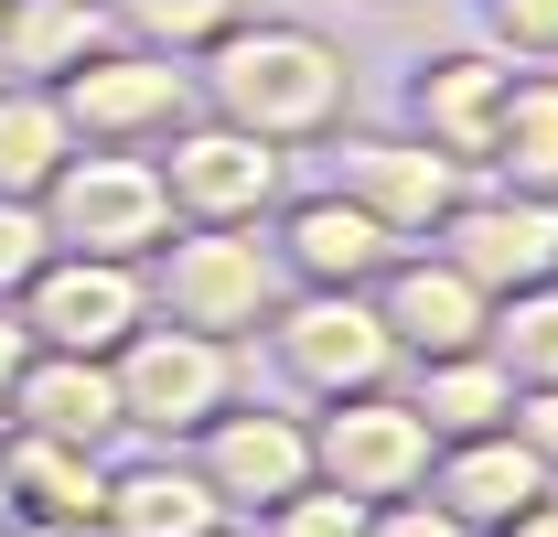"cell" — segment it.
<instances>
[{
	"label": "cell",
	"mask_w": 558,
	"mask_h": 537,
	"mask_svg": "<svg viewBox=\"0 0 558 537\" xmlns=\"http://www.w3.org/2000/svg\"><path fill=\"white\" fill-rule=\"evenodd\" d=\"M258 537H365V494L344 484H301V494H279L269 516H247Z\"/></svg>",
	"instance_id": "cell-26"
},
{
	"label": "cell",
	"mask_w": 558,
	"mask_h": 537,
	"mask_svg": "<svg viewBox=\"0 0 558 537\" xmlns=\"http://www.w3.org/2000/svg\"><path fill=\"white\" fill-rule=\"evenodd\" d=\"M108 387H119V419L150 430V441H194L215 408L236 398V344L194 334V323H140L119 355H108Z\"/></svg>",
	"instance_id": "cell-5"
},
{
	"label": "cell",
	"mask_w": 558,
	"mask_h": 537,
	"mask_svg": "<svg viewBox=\"0 0 558 537\" xmlns=\"http://www.w3.org/2000/svg\"><path fill=\"white\" fill-rule=\"evenodd\" d=\"M0 527H11V494H0Z\"/></svg>",
	"instance_id": "cell-35"
},
{
	"label": "cell",
	"mask_w": 558,
	"mask_h": 537,
	"mask_svg": "<svg viewBox=\"0 0 558 537\" xmlns=\"http://www.w3.org/2000/svg\"><path fill=\"white\" fill-rule=\"evenodd\" d=\"M119 44H150V55H205L226 22H247V0H108Z\"/></svg>",
	"instance_id": "cell-25"
},
{
	"label": "cell",
	"mask_w": 558,
	"mask_h": 537,
	"mask_svg": "<svg viewBox=\"0 0 558 537\" xmlns=\"http://www.w3.org/2000/svg\"><path fill=\"white\" fill-rule=\"evenodd\" d=\"M409 387L398 398L429 419V441H473V430H505V408H515V377L494 366L484 344L473 355H418V366H398Z\"/></svg>",
	"instance_id": "cell-21"
},
{
	"label": "cell",
	"mask_w": 558,
	"mask_h": 537,
	"mask_svg": "<svg viewBox=\"0 0 558 537\" xmlns=\"http://www.w3.org/2000/svg\"><path fill=\"white\" fill-rule=\"evenodd\" d=\"M215 527H226V505H215V484L183 452H150V463L108 473L97 537H215Z\"/></svg>",
	"instance_id": "cell-19"
},
{
	"label": "cell",
	"mask_w": 558,
	"mask_h": 537,
	"mask_svg": "<svg viewBox=\"0 0 558 537\" xmlns=\"http://www.w3.org/2000/svg\"><path fill=\"white\" fill-rule=\"evenodd\" d=\"M0 537H54V527H22V516H11V527H0Z\"/></svg>",
	"instance_id": "cell-34"
},
{
	"label": "cell",
	"mask_w": 558,
	"mask_h": 537,
	"mask_svg": "<svg viewBox=\"0 0 558 537\" xmlns=\"http://www.w3.org/2000/svg\"><path fill=\"white\" fill-rule=\"evenodd\" d=\"M429 248L462 268L484 301L505 290H526V279H558V194H462L440 226H429Z\"/></svg>",
	"instance_id": "cell-12"
},
{
	"label": "cell",
	"mask_w": 558,
	"mask_h": 537,
	"mask_svg": "<svg viewBox=\"0 0 558 537\" xmlns=\"http://www.w3.org/2000/svg\"><path fill=\"white\" fill-rule=\"evenodd\" d=\"M505 537H558V484H548V494H537V505H526V516H515Z\"/></svg>",
	"instance_id": "cell-32"
},
{
	"label": "cell",
	"mask_w": 558,
	"mask_h": 537,
	"mask_svg": "<svg viewBox=\"0 0 558 537\" xmlns=\"http://www.w3.org/2000/svg\"><path fill=\"white\" fill-rule=\"evenodd\" d=\"M484 22L515 65H558V0H484Z\"/></svg>",
	"instance_id": "cell-28"
},
{
	"label": "cell",
	"mask_w": 558,
	"mask_h": 537,
	"mask_svg": "<svg viewBox=\"0 0 558 537\" xmlns=\"http://www.w3.org/2000/svg\"><path fill=\"white\" fill-rule=\"evenodd\" d=\"M44 237L75 248V259H150L172 237V194H161V162L150 151H108V140H75L65 172L44 183Z\"/></svg>",
	"instance_id": "cell-3"
},
{
	"label": "cell",
	"mask_w": 558,
	"mask_h": 537,
	"mask_svg": "<svg viewBox=\"0 0 558 537\" xmlns=\"http://www.w3.org/2000/svg\"><path fill=\"white\" fill-rule=\"evenodd\" d=\"M22 355H33V334H22V312L0 301V408H11V377H22Z\"/></svg>",
	"instance_id": "cell-31"
},
{
	"label": "cell",
	"mask_w": 558,
	"mask_h": 537,
	"mask_svg": "<svg viewBox=\"0 0 558 537\" xmlns=\"http://www.w3.org/2000/svg\"><path fill=\"white\" fill-rule=\"evenodd\" d=\"M0 430H44V441H75V452H108L130 419H119V387H108V355H22L11 377V408Z\"/></svg>",
	"instance_id": "cell-16"
},
{
	"label": "cell",
	"mask_w": 558,
	"mask_h": 537,
	"mask_svg": "<svg viewBox=\"0 0 558 537\" xmlns=\"http://www.w3.org/2000/svg\"><path fill=\"white\" fill-rule=\"evenodd\" d=\"M108 44H119L108 0H0V65L22 86H54L86 55H108Z\"/></svg>",
	"instance_id": "cell-20"
},
{
	"label": "cell",
	"mask_w": 558,
	"mask_h": 537,
	"mask_svg": "<svg viewBox=\"0 0 558 537\" xmlns=\"http://www.w3.org/2000/svg\"><path fill=\"white\" fill-rule=\"evenodd\" d=\"M279 377L301 398H354V387H398V334L376 323V290H279L258 323Z\"/></svg>",
	"instance_id": "cell-6"
},
{
	"label": "cell",
	"mask_w": 558,
	"mask_h": 537,
	"mask_svg": "<svg viewBox=\"0 0 558 537\" xmlns=\"http://www.w3.org/2000/svg\"><path fill=\"white\" fill-rule=\"evenodd\" d=\"M140 279H150V312L161 323H194V334L215 344H258V323L279 312V259L269 237H247V226H172L150 259H140Z\"/></svg>",
	"instance_id": "cell-2"
},
{
	"label": "cell",
	"mask_w": 558,
	"mask_h": 537,
	"mask_svg": "<svg viewBox=\"0 0 558 537\" xmlns=\"http://www.w3.org/2000/svg\"><path fill=\"white\" fill-rule=\"evenodd\" d=\"M11 312H22V334L44 344V355H119L150 323V279L130 259H75V248H54V259L11 290Z\"/></svg>",
	"instance_id": "cell-7"
},
{
	"label": "cell",
	"mask_w": 558,
	"mask_h": 537,
	"mask_svg": "<svg viewBox=\"0 0 558 537\" xmlns=\"http://www.w3.org/2000/svg\"><path fill=\"white\" fill-rule=\"evenodd\" d=\"M365 290H376V323L398 334V366H418V355H473V344H484V323H494V301H484L451 259H440V248H429V259H409V248H398Z\"/></svg>",
	"instance_id": "cell-14"
},
{
	"label": "cell",
	"mask_w": 558,
	"mask_h": 537,
	"mask_svg": "<svg viewBox=\"0 0 558 537\" xmlns=\"http://www.w3.org/2000/svg\"><path fill=\"white\" fill-rule=\"evenodd\" d=\"M505 194H558V65L505 75V119H494V162Z\"/></svg>",
	"instance_id": "cell-22"
},
{
	"label": "cell",
	"mask_w": 558,
	"mask_h": 537,
	"mask_svg": "<svg viewBox=\"0 0 558 537\" xmlns=\"http://www.w3.org/2000/svg\"><path fill=\"white\" fill-rule=\"evenodd\" d=\"M505 430L537 452V463L558 473V387H515V408H505Z\"/></svg>",
	"instance_id": "cell-30"
},
{
	"label": "cell",
	"mask_w": 558,
	"mask_h": 537,
	"mask_svg": "<svg viewBox=\"0 0 558 537\" xmlns=\"http://www.w3.org/2000/svg\"><path fill=\"white\" fill-rule=\"evenodd\" d=\"M333 140H344V151H333V194H354L387 237H398V248L429 237L451 204L473 194V172H462V162H440L418 130H333Z\"/></svg>",
	"instance_id": "cell-10"
},
{
	"label": "cell",
	"mask_w": 558,
	"mask_h": 537,
	"mask_svg": "<svg viewBox=\"0 0 558 537\" xmlns=\"http://www.w3.org/2000/svg\"><path fill=\"white\" fill-rule=\"evenodd\" d=\"M376 11H409V0H376Z\"/></svg>",
	"instance_id": "cell-36"
},
{
	"label": "cell",
	"mask_w": 558,
	"mask_h": 537,
	"mask_svg": "<svg viewBox=\"0 0 558 537\" xmlns=\"http://www.w3.org/2000/svg\"><path fill=\"white\" fill-rule=\"evenodd\" d=\"M0 86H11V65H0Z\"/></svg>",
	"instance_id": "cell-37"
},
{
	"label": "cell",
	"mask_w": 558,
	"mask_h": 537,
	"mask_svg": "<svg viewBox=\"0 0 558 537\" xmlns=\"http://www.w3.org/2000/svg\"><path fill=\"white\" fill-rule=\"evenodd\" d=\"M505 75L494 55H429L409 75V130L440 151V162H462V172H484L494 162V119H505Z\"/></svg>",
	"instance_id": "cell-17"
},
{
	"label": "cell",
	"mask_w": 558,
	"mask_h": 537,
	"mask_svg": "<svg viewBox=\"0 0 558 537\" xmlns=\"http://www.w3.org/2000/svg\"><path fill=\"white\" fill-rule=\"evenodd\" d=\"M269 259H279V279L290 290H365L376 268L398 259V237L365 215L354 194H279V237H269Z\"/></svg>",
	"instance_id": "cell-13"
},
{
	"label": "cell",
	"mask_w": 558,
	"mask_h": 537,
	"mask_svg": "<svg viewBox=\"0 0 558 537\" xmlns=\"http://www.w3.org/2000/svg\"><path fill=\"white\" fill-rule=\"evenodd\" d=\"M0 494H11V516H22V527L97 537L108 452H75V441H44V430H11V441H0Z\"/></svg>",
	"instance_id": "cell-18"
},
{
	"label": "cell",
	"mask_w": 558,
	"mask_h": 537,
	"mask_svg": "<svg viewBox=\"0 0 558 537\" xmlns=\"http://www.w3.org/2000/svg\"><path fill=\"white\" fill-rule=\"evenodd\" d=\"M484 355L515 377V387H558V279H526V290L494 301Z\"/></svg>",
	"instance_id": "cell-24"
},
{
	"label": "cell",
	"mask_w": 558,
	"mask_h": 537,
	"mask_svg": "<svg viewBox=\"0 0 558 537\" xmlns=\"http://www.w3.org/2000/svg\"><path fill=\"white\" fill-rule=\"evenodd\" d=\"M194 97H205V119H236V130L301 151V140H333L354 119V65L312 22H226L205 44Z\"/></svg>",
	"instance_id": "cell-1"
},
{
	"label": "cell",
	"mask_w": 558,
	"mask_h": 537,
	"mask_svg": "<svg viewBox=\"0 0 558 537\" xmlns=\"http://www.w3.org/2000/svg\"><path fill=\"white\" fill-rule=\"evenodd\" d=\"M150 162H161L172 226H258L290 194V151L258 140V130H236V119H172Z\"/></svg>",
	"instance_id": "cell-4"
},
{
	"label": "cell",
	"mask_w": 558,
	"mask_h": 537,
	"mask_svg": "<svg viewBox=\"0 0 558 537\" xmlns=\"http://www.w3.org/2000/svg\"><path fill=\"white\" fill-rule=\"evenodd\" d=\"M65 151H75V130H65V108H54V86H0V194H44L54 172H65Z\"/></svg>",
	"instance_id": "cell-23"
},
{
	"label": "cell",
	"mask_w": 558,
	"mask_h": 537,
	"mask_svg": "<svg viewBox=\"0 0 558 537\" xmlns=\"http://www.w3.org/2000/svg\"><path fill=\"white\" fill-rule=\"evenodd\" d=\"M429 419H418L398 387H354V398H323L312 419V484H344L365 505H387V494H418L429 484Z\"/></svg>",
	"instance_id": "cell-8"
},
{
	"label": "cell",
	"mask_w": 558,
	"mask_h": 537,
	"mask_svg": "<svg viewBox=\"0 0 558 537\" xmlns=\"http://www.w3.org/2000/svg\"><path fill=\"white\" fill-rule=\"evenodd\" d=\"M54 259V237H44V204L33 194H0V301L33 279V268Z\"/></svg>",
	"instance_id": "cell-27"
},
{
	"label": "cell",
	"mask_w": 558,
	"mask_h": 537,
	"mask_svg": "<svg viewBox=\"0 0 558 537\" xmlns=\"http://www.w3.org/2000/svg\"><path fill=\"white\" fill-rule=\"evenodd\" d=\"M548 484L558 473L537 463L515 430H473V441H440V452H429V484H418V494H429L440 516H462L473 537H505Z\"/></svg>",
	"instance_id": "cell-15"
},
{
	"label": "cell",
	"mask_w": 558,
	"mask_h": 537,
	"mask_svg": "<svg viewBox=\"0 0 558 537\" xmlns=\"http://www.w3.org/2000/svg\"><path fill=\"white\" fill-rule=\"evenodd\" d=\"M365 537H473V527L440 516L429 494H387V505H365Z\"/></svg>",
	"instance_id": "cell-29"
},
{
	"label": "cell",
	"mask_w": 558,
	"mask_h": 537,
	"mask_svg": "<svg viewBox=\"0 0 558 537\" xmlns=\"http://www.w3.org/2000/svg\"><path fill=\"white\" fill-rule=\"evenodd\" d=\"M194 473L215 484V505L226 516H269L279 494H301L312 484V419L301 408H247V398H226L194 430Z\"/></svg>",
	"instance_id": "cell-11"
},
{
	"label": "cell",
	"mask_w": 558,
	"mask_h": 537,
	"mask_svg": "<svg viewBox=\"0 0 558 537\" xmlns=\"http://www.w3.org/2000/svg\"><path fill=\"white\" fill-rule=\"evenodd\" d=\"M54 108L75 140H108V151H150L172 119H194V75L183 55H150V44H108L75 75H54Z\"/></svg>",
	"instance_id": "cell-9"
},
{
	"label": "cell",
	"mask_w": 558,
	"mask_h": 537,
	"mask_svg": "<svg viewBox=\"0 0 558 537\" xmlns=\"http://www.w3.org/2000/svg\"><path fill=\"white\" fill-rule=\"evenodd\" d=\"M215 537H258V527H247V516H226V527H215Z\"/></svg>",
	"instance_id": "cell-33"
}]
</instances>
